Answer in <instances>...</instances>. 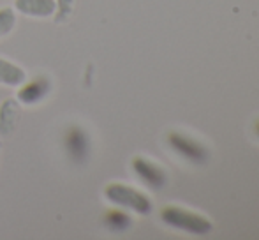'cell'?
<instances>
[{
	"mask_svg": "<svg viewBox=\"0 0 259 240\" xmlns=\"http://www.w3.org/2000/svg\"><path fill=\"white\" fill-rule=\"evenodd\" d=\"M108 223L113 230H125L131 221L123 212H111V214H108Z\"/></svg>",
	"mask_w": 259,
	"mask_h": 240,
	"instance_id": "11",
	"label": "cell"
},
{
	"mask_svg": "<svg viewBox=\"0 0 259 240\" xmlns=\"http://www.w3.org/2000/svg\"><path fill=\"white\" fill-rule=\"evenodd\" d=\"M20 118V101L7 97L0 103V136L9 138L16 131Z\"/></svg>",
	"mask_w": 259,
	"mask_h": 240,
	"instance_id": "5",
	"label": "cell"
},
{
	"mask_svg": "<svg viewBox=\"0 0 259 240\" xmlns=\"http://www.w3.org/2000/svg\"><path fill=\"white\" fill-rule=\"evenodd\" d=\"M104 198L109 203L122 209L134 210L136 214L147 216L152 212V202L145 192L138 191V189L131 187V185L120 184V182H113L104 187Z\"/></svg>",
	"mask_w": 259,
	"mask_h": 240,
	"instance_id": "1",
	"label": "cell"
},
{
	"mask_svg": "<svg viewBox=\"0 0 259 240\" xmlns=\"http://www.w3.org/2000/svg\"><path fill=\"white\" fill-rule=\"evenodd\" d=\"M133 168L134 172L140 175V179L147 185L154 189H160L166 184V173L155 165V163L148 161L145 157H134L133 159Z\"/></svg>",
	"mask_w": 259,
	"mask_h": 240,
	"instance_id": "4",
	"label": "cell"
},
{
	"mask_svg": "<svg viewBox=\"0 0 259 240\" xmlns=\"http://www.w3.org/2000/svg\"><path fill=\"white\" fill-rule=\"evenodd\" d=\"M167 143H169V147L177 154H180L187 161L196 163V165H203V163L208 161V150L205 145L199 143L194 138L187 136V134L178 133V131H171L167 134Z\"/></svg>",
	"mask_w": 259,
	"mask_h": 240,
	"instance_id": "3",
	"label": "cell"
},
{
	"mask_svg": "<svg viewBox=\"0 0 259 240\" xmlns=\"http://www.w3.org/2000/svg\"><path fill=\"white\" fill-rule=\"evenodd\" d=\"M55 4H57L53 13L55 23H67L74 14L76 0H55Z\"/></svg>",
	"mask_w": 259,
	"mask_h": 240,
	"instance_id": "9",
	"label": "cell"
},
{
	"mask_svg": "<svg viewBox=\"0 0 259 240\" xmlns=\"http://www.w3.org/2000/svg\"><path fill=\"white\" fill-rule=\"evenodd\" d=\"M254 131H256V134L259 136V118L256 120V122H254Z\"/></svg>",
	"mask_w": 259,
	"mask_h": 240,
	"instance_id": "12",
	"label": "cell"
},
{
	"mask_svg": "<svg viewBox=\"0 0 259 240\" xmlns=\"http://www.w3.org/2000/svg\"><path fill=\"white\" fill-rule=\"evenodd\" d=\"M27 82V72L23 67L13 64L0 57V85L6 87H21Z\"/></svg>",
	"mask_w": 259,
	"mask_h": 240,
	"instance_id": "8",
	"label": "cell"
},
{
	"mask_svg": "<svg viewBox=\"0 0 259 240\" xmlns=\"http://www.w3.org/2000/svg\"><path fill=\"white\" fill-rule=\"evenodd\" d=\"M50 92V79L41 76V78H35L28 83H23L20 90H18L16 99L20 101V104H35L46 97V94Z\"/></svg>",
	"mask_w": 259,
	"mask_h": 240,
	"instance_id": "6",
	"label": "cell"
},
{
	"mask_svg": "<svg viewBox=\"0 0 259 240\" xmlns=\"http://www.w3.org/2000/svg\"><path fill=\"white\" fill-rule=\"evenodd\" d=\"M16 25V13L13 7H2L0 9V37L11 34Z\"/></svg>",
	"mask_w": 259,
	"mask_h": 240,
	"instance_id": "10",
	"label": "cell"
},
{
	"mask_svg": "<svg viewBox=\"0 0 259 240\" xmlns=\"http://www.w3.org/2000/svg\"><path fill=\"white\" fill-rule=\"evenodd\" d=\"M160 217L166 224L177 228V230L187 231V233H194V235H206L211 231V223L206 217L199 216L196 212L191 210L180 209V207L169 205L166 209H162Z\"/></svg>",
	"mask_w": 259,
	"mask_h": 240,
	"instance_id": "2",
	"label": "cell"
},
{
	"mask_svg": "<svg viewBox=\"0 0 259 240\" xmlns=\"http://www.w3.org/2000/svg\"><path fill=\"white\" fill-rule=\"evenodd\" d=\"M55 0H16L14 9L23 16L30 18H50L55 13Z\"/></svg>",
	"mask_w": 259,
	"mask_h": 240,
	"instance_id": "7",
	"label": "cell"
}]
</instances>
